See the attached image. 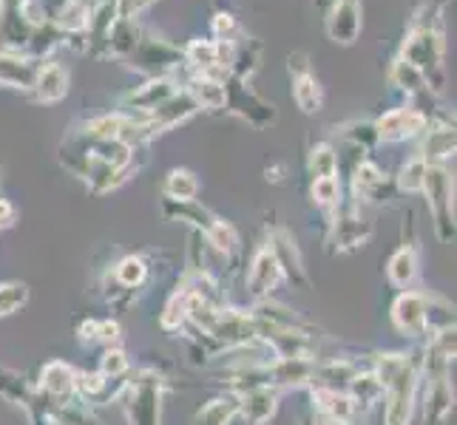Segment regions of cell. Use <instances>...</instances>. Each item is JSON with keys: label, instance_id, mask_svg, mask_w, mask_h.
Returning <instances> with one entry per match:
<instances>
[{"label": "cell", "instance_id": "cell-9", "mask_svg": "<svg viewBox=\"0 0 457 425\" xmlns=\"http://www.w3.org/2000/svg\"><path fill=\"white\" fill-rule=\"evenodd\" d=\"M179 91L177 86V77L173 74H160V77H148L145 86H139L134 91H129L122 97V105L129 108L125 114H137V117H145L148 111H154L156 105L165 102L168 97Z\"/></svg>", "mask_w": 457, "mask_h": 425}, {"label": "cell", "instance_id": "cell-17", "mask_svg": "<svg viewBox=\"0 0 457 425\" xmlns=\"http://www.w3.org/2000/svg\"><path fill=\"white\" fill-rule=\"evenodd\" d=\"M276 400H278L276 388H270L264 383V386L250 388L247 395L239 400V412L247 420V425H262L276 414Z\"/></svg>", "mask_w": 457, "mask_h": 425}, {"label": "cell", "instance_id": "cell-3", "mask_svg": "<svg viewBox=\"0 0 457 425\" xmlns=\"http://www.w3.org/2000/svg\"><path fill=\"white\" fill-rule=\"evenodd\" d=\"M378 380L386 391V425H406L415 400V366L403 355L378 357Z\"/></svg>", "mask_w": 457, "mask_h": 425}, {"label": "cell", "instance_id": "cell-20", "mask_svg": "<svg viewBox=\"0 0 457 425\" xmlns=\"http://www.w3.org/2000/svg\"><path fill=\"white\" fill-rule=\"evenodd\" d=\"M312 360H276V364L267 369V377L276 386H302L312 383Z\"/></svg>", "mask_w": 457, "mask_h": 425}, {"label": "cell", "instance_id": "cell-15", "mask_svg": "<svg viewBox=\"0 0 457 425\" xmlns=\"http://www.w3.org/2000/svg\"><path fill=\"white\" fill-rule=\"evenodd\" d=\"M267 247L273 249L278 266L290 275V281L298 283V287H307V273H304V266H302V258H298V249H295V239H293V235L287 230L278 227Z\"/></svg>", "mask_w": 457, "mask_h": 425}, {"label": "cell", "instance_id": "cell-28", "mask_svg": "<svg viewBox=\"0 0 457 425\" xmlns=\"http://www.w3.org/2000/svg\"><path fill=\"white\" fill-rule=\"evenodd\" d=\"M310 176L324 179V176H338V156L333 145H315L310 151Z\"/></svg>", "mask_w": 457, "mask_h": 425}, {"label": "cell", "instance_id": "cell-41", "mask_svg": "<svg viewBox=\"0 0 457 425\" xmlns=\"http://www.w3.org/2000/svg\"><path fill=\"white\" fill-rule=\"evenodd\" d=\"M321 425H353L350 420H327V422H321Z\"/></svg>", "mask_w": 457, "mask_h": 425}, {"label": "cell", "instance_id": "cell-16", "mask_svg": "<svg viewBox=\"0 0 457 425\" xmlns=\"http://www.w3.org/2000/svg\"><path fill=\"white\" fill-rule=\"evenodd\" d=\"M353 191L355 196L367 201H386L389 199V179L381 173V168L372 162H361L353 170Z\"/></svg>", "mask_w": 457, "mask_h": 425}, {"label": "cell", "instance_id": "cell-27", "mask_svg": "<svg viewBox=\"0 0 457 425\" xmlns=\"http://www.w3.org/2000/svg\"><path fill=\"white\" fill-rule=\"evenodd\" d=\"M415 273H418V261H415V253L409 247L398 249L395 256L389 261V278L395 287H409V283L415 281Z\"/></svg>", "mask_w": 457, "mask_h": 425}, {"label": "cell", "instance_id": "cell-24", "mask_svg": "<svg viewBox=\"0 0 457 425\" xmlns=\"http://www.w3.org/2000/svg\"><path fill=\"white\" fill-rule=\"evenodd\" d=\"M389 83L406 91V94H423L429 91V83L423 80V74L418 69H412L409 62H403L401 57L392 60V69H389Z\"/></svg>", "mask_w": 457, "mask_h": 425}, {"label": "cell", "instance_id": "cell-18", "mask_svg": "<svg viewBox=\"0 0 457 425\" xmlns=\"http://www.w3.org/2000/svg\"><path fill=\"white\" fill-rule=\"evenodd\" d=\"M185 91L191 94V100L196 102V108H204V111H222L228 102V91L225 83L211 80V77H191L185 86Z\"/></svg>", "mask_w": 457, "mask_h": 425}, {"label": "cell", "instance_id": "cell-4", "mask_svg": "<svg viewBox=\"0 0 457 425\" xmlns=\"http://www.w3.org/2000/svg\"><path fill=\"white\" fill-rule=\"evenodd\" d=\"M420 191L427 193L429 210H432L435 225H437V235L444 241H449L452 233H454V222H452V193H454V184H452V176L446 173V168L444 165H429L427 176H423Z\"/></svg>", "mask_w": 457, "mask_h": 425}, {"label": "cell", "instance_id": "cell-22", "mask_svg": "<svg viewBox=\"0 0 457 425\" xmlns=\"http://www.w3.org/2000/svg\"><path fill=\"white\" fill-rule=\"evenodd\" d=\"M372 233V225L364 222V218L358 216H350V218H338L336 225V241H338V249L341 253H346V249H355L361 247Z\"/></svg>", "mask_w": 457, "mask_h": 425}, {"label": "cell", "instance_id": "cell-35", "mask_svg": "<svg viewBox=\"0 0 457 425\" xmlns=\"http://www.w3.org/2000/svg\"><path fill=\"white\" fill-rule=\"evenodd\" d=\"M4 377L6 380H0V397L12 400L14 405H29V391H26L23 377L14 372H6V369H4Z\"/></svg>", "mask_w": 457, "mask_h": 425}, {"label": "cell", "instance_id": "cell-11", "mask_svg": "<svg viewBox=\"0 0 457 425\" xmlns=\"http://www.w3.org/2000/svg\"><path fill=\"white\" fill-rule=\"evenodd\" d=\"M392 321H395V326L409 338H418V335L427 332L429 312H427V301H423V295L403 292L395 301V306H392Z\"/></svg>", "mask_w": 457, "mask_h": 425}, {"label": "cell", "instance_id": "cell-30", "mask_svg": "<svg viewBox=\"0 0 457 425\" xmlns=\"http://www.w3.org/2000/svg\"><path fill=\"white\" fill-rule=\"evenodd\" d=\"M242 37H245V31H242L239 20H236L233 14H228V12H216L213 14V40L216 43H236Z\"/></svg>", "mask_w": 457, "mask_h": 425}, {"label": "cell", "instance_id": "cell-5", "mask_svg": "<svg viewBox=\"0 0 457 425\" xmlns=\"http://www.w3.org/2000/svg\"><path fill=\"white\" fill-rule=\"evenodd\" d=\"M375 128V139L381 142H403V139H415L423 131L429 128V117L420 111L415 105L406 108H392L384 117H378L372 122Z\"/></svg>", "mask_w": 457, "mask_h": 425}, {"label": "cell", "instance_id": "cell-38", "mask_svg": "<svg viewBox=\"0 0 457 425\" xmlns=\"http://www.w3.org/2000/svg\"><path fill=\"white\" fill-rule=\"evenodd\" d=\"M125 369H129V360H125V355L120 352V349H108L105 355H103V364H100V374L103 377H120Z\"/></svg>", "mask_w": 457, "mask_h": 425}, {"label": "cell", "instance_id": "cell-33", "mask_svg": "<svg viewBox=\"0 0 457 425\" xmlns=\"http://www.w3.org/2000/svg\"><path fill=\"white\" fill-rule=\"evenodd\" d=\"M29 301V290L23 283H0V315L18 312Z\"/></svg>", "mask_w": 457, "mask_h": 425}, {"label": "cell", "instance_id": "cell-34", "mask_svg": "<svg viewBox=\"0 0 457 425\" xmlns=\"http://www.w3.org/2000/svg\"><path fill=\"white\" fill-rule=\"evenodd\" d=\"M353 395H355V400H364V405H372L378 397L384 395V388H381V380H378L375 374H355L353 377Z\"/></svg>", "mask_w": 457, "mask_h": 425}, {"label": "cell", "instance_id": "cell-25", "mask_svg": "<svg viewBox=\"0 0 457 425\" xmlns=\"http://www.w3.org/2000/svg\"><path fill=\"white\" fill-rule=\"evenodd\" d=\"M315 400H319V408L324 414H329V420H350L355 412V400L344 391H333V388H319L315 391Z\"/></svg>", "mask_w": 457, "mask_h": 425}, {"label": "cell", "instance_id": "cell-32", "mask_svg": "<svg viewBox=\"0 0 457 425\" xmlns=\"http://www.w3.org/2000/svg\"><path fill=\"white\" fill-rule=\"evenodd\" d=\"M114 275H117V281L122 283V287L134 290V287H139V283H143L145 275H148L145 261H143V258H122V261L117 264Z\"/></svg>", "mask_w": 457, "mask_h": 425}, {"label": "cell", "instance_id": "cell-12", "mask_svg": "<svg viewBox=\"0 0 457 425\" xmlns=\"http://www.w3.org/2000/svg\"><path fill=\"white\" fill-rule=\"evenodd\" d=\"M31 94H35L37 102H60L69 94V71L54 60H43L35 74V86H31Z\"/></svg>", "mask_w": 457, "mask_h": 425}, {"label": "cell", "instance_id": "cell-31", "mask_svg": "<svg viewBox=\"0 0 457 425\" xmlns=\"http://www.w3.org/2000/svg\"><path fill=\"white\" fill-rule=\"evenodd\" d=\"M312 199L321 208H336L341 201V182L338 176H324V179H312Z\"/></svg>", "mask_w": 457, "mask_h": 425}, {"label": "cell", "instance_id": "cell-8", "mask_svg": "<svg viewBox=\"0 0 457 425\" xmlns=\"http://www.w3.org/2000/svg\"><path fill=\"white\" fill-rule=\"evenodd\" d=\"M361 26H364L361 0H333V4H329L324 29H327V37L333 43L353 45L361 35Z\"/></svg>", "mask_w": 457, "mask_h": 425}, {"label": "cell", "instance_id": "cell-23", "mask_svg": "<svg viewBox=\"0 0 457 425\" xmlns=\"http://www.w3.org/2000/svg\"><path fill=\"white\" fill-rule=\"evenodd\" d=\"M165 196L170 201H194L196 193H199V179L194 176L191 170H185V168H177V170H170L168 173V179H165Z\"/></svg>", "mask_w": 457, "mask_h": 425}, {"label": "cell", "instance_id": "cell-40", "mask_svg": "<svg viewBox=\"0 0 457 425\" xmlns=\"http://www.w3.org/2000/svg\"><path fill=\"white\" fill-rule=\"evenodd\" d=\"M12 225H14V208L6 199H0V230L12 227Z\"/></svg>", "mask_w": 457, "mask_h": 425}, {"label": "cell", "instance_id": "cell-13", "mask_svg": "<svg viewBox=\"0 0 457 425\" xmlns=\"http://www.w3.org/2000/svg\"><path fill=\"white\" fill-rule=\"evenodd\" d=\"M43 60L26 54H4L0 52V86L6 88H29L35 86V74Z\"/></svg>", "mask_w": 457, "mask_h": 425}, {"label": "cell", "instance_id": "cell-36", "mask_svg": "<svg viewBox=\"0 0 457 425\" xmlns=\"http://www.w3.org/2000/svg\"><path fill=\"white\" fill-rule=\"evenodd\" d=\"M74 388H80V391H83V397L97 400V397L105 395L108 377H103V374H80V377H74Z\"/></svg>", "mask_w": 457, "mask_h": 425}, {"label": "cell", "instance_id": "cell-37", "mask_svg": "<svg viewBox=\"0 0 457 425\" xmlns=\"http://www.w3.org/2000/svg\"><path fill=\"white\" fill-rule=\"evenodd\" d=\"M185 318H187V315H185V292H177L170 298V304H168V309L162 315V326L165 329H179Z\"/></svg>", "mask_w": 457, "mask_h": 425}, {"label": "cell", "instance_id": "cell-19", "mask_svg": "<svg viewBox=\"0 0 457 425\" xmlns=\"http://www.w3.org/2000/svg\"><path fill=\"white\" fill-rule=\"evenodd\" d=\"M74 372L66 366V364H60V360H54V364H49L43 369V388H46V395H49L54 403L60 405H66L74 395Z\"/></svg>", "mask_w": 457, "mask_h": 425}, {"label": "cell", "instance_id": "cell-14", "mask_svg": "<svg viewBox=\"0 0 457 425\" xmlns=\"http://www.w3.org/2000/svg\"><path fill=\"white\" fill-rule=\"evenodd\" d=\"M281 278V266L273 256L270 247H262L256 258H253V266H250V278H247V290L253 298H264L267 292H273V287Z\"/></svg>", "mask_w": 457, "mask_h": 425}, {"label": "cell", "instance_id": "cell-1", "mask_svg": "<svg viewBox=\"0 0 457 425\" xmlns=\"http://www.w3.org/2000/svg\"><path fill=\"white\" fill-rule=\"evenodd\" d=\"M134 151L125 142L114 139H88L83 134H74L66 145H62V165L71 168L77 176H83L94 193H105L120 187L131 176L134 165Z\"/></svg>", "mask_w": 457, "mask_h": 425}, {"label": "cell", "instance_id": "cell-29", "mask_svg": "<svg viewBox=\"0 0 457 425\" xmlns=\"http://www.w3.org/2000/svg\"><path fill=\"white\" fill-rule=\"evenodd\" d=\"M427 159L423 156H415V159H409L403 168H401V176H398V187L406 193H420L423 187V176H427Z\"/></svg>", "mask_w": 457, "mask_h": 425}, {"label": "cell", "instance_id": "cell-7", "mask_svg": "<svg viewBox=\"0 0 457 425\" xmlns=\"http://www.w3.org/2000/svg\"><path fill=\"white\" fill-rule=\"evenodd\" d=\"M196 111H199V108L191 100V94H187L185 88H179L173 97H168L165 102H160L154 111H148L145 117H139V119H143V125H145L148 139H154V136H160V134H165L170 128H177V125H182L185 119H191Z\"/></svg>", "mask_w": 457, "mask_h": 425}, {"label": "cell", "instance_id": "cell-6", "mask_svg": "<svg viewBox=\"0 0 457 425\" xmlns=\"http://www.w3.org/2000/svg\"><path fill=\"white\" fill-rule=\"evenodd\" d=\"M287 71H290V80H293L295 105L302 108L304 114H319L321 102H324V91H321L319 77L312 74L310 57L304 52H293L287 57Z\"/></svg>", "mask_w": 457, "mask_h": 425}, {"label": "cell", "instance_id": "cell-39", "mask_svg": "<svg viewBox=\"0 0 457 425\" xmlns=\"http://www.w3.org/2000/svg\"><path fill=\"white\" fill-rule=\"evenodd\" d=\"M97 340H103V343H117L120 340V326L114 321L97 323Z\"/></svg>", "mask_w": 457, "mask_h": 425}, {"label": "cell", "instance_id": "cell-21", "mask_svg": "<svg viewBox=\"0 0 457 425\" xmlns=\"http://www.w3.org/2000/svg\"><path fill=\"white\" fill-rule=\"evenodd\" d=\"M454 153V125H432V131L427 136V145H423V159L427 165H440L446 162Z\"/></svg>", "mask_w": 457, "mask_h": 425}, {"label": "cell", "instance_id": "cell-10", "mask_svg": "<svg viewBox=\"0 0 457 425\" xmlns=\"http://www.w3.org/2000/svg\"><path fill=\"white\" fill-rule=\"evenodd\" d=\"M131 425H160V377L143 374L131 386Z\"/></svg>", "mask_w": 457, "mask_h": 425}, {"label": "cell", "instance_id": "cell-26", "mask_svg": "<svg viewBox=\"0 0 457 425\" xmlns=\"http://www.w3.org/2000/svg\"><path fill=\"white\" fill-rule=\"evenodd\" d=\"M236 414H239V400L236 397H219L196 414V425H228Z\"/></svg>", "mask_w": 457, "mask_h": 425}, {"label": "cell", "instance_id": "cell-2", "mask_svg": "<svg viewBox=\"0 0 457 425\" xmlns=\"http://www.w3.org/2000/svg\"><path fill=\"white\" fill-rule=\"evenodd\" d=\"M444 26H440V6L423 4L412 18L398 57L423 74L432 91L444 88Z\"/></svg>", "mask_w": 457, "mask_h": 425}]
</instances>
